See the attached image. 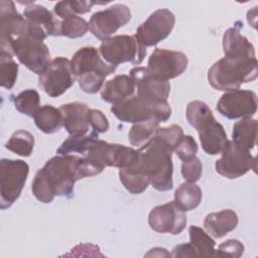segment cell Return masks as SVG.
<instances>
[{"label": "cell", "instance_id": "obj_13", "mask_svg": "<svg viewBox=\"0 0 258 258\" xmlns=\"http://www.w3.org/2000/svg\"><path fill=\"white\" fill-rule=\"evenodd\" d=\"M175 23L174 14L166 9H157L136 29L134 36L144 47L154 46L165 39Z\"/></svg>", "mask_w": 258, "mask_h": 258}, {"label": "cell", "instance_id": "obj_5", "mask_svg": "<svg viewBox=\"0 0 258 258\" xmlns=\"http://www.w3.org/2000/svg\"><path fill=\"white\" fill-rule=\"evenodd\" d=\"M186 120L199 133L202 148L209 155L220 154L228 142L227 133L214 117L209 106L199 100L186 106Z\"/></svg>", "mask_w": 258, "mask_h": 258}, {"label": "cell", "instance_id": "obj_17", "mask_svg": "<svg viewBox=\"0 0 258 258\" xmlns=\"http://www.w3.org/2000/svg\"><path fill=\"white\" fill-rule=\"evenodd\" d=\"M186 223L185 212L181 211L173 201L156 206L148 215V224L157 233L178 235L183 231Z\"/></svg>", "mask_w": 258, "mask_h": 258}, {"label": "cell", "instance_id": "obj_19", "mask_svg": "<svg viewBox=\"0 0 258 258\" xmlns=\"http://www.w3.org/2000/svg\"><path fill=\"white\" fill-rule=\"evenodd\" d=\"M135 82L137 96L153 103H166L170 92V84L153 78L144 67H135L130 71Z\"/></svg>", "mask_w": 258, "mask_h": 258}, {"label": "cell", "instance_id": "obj_6", "mask_svg": "<svg viewBox=\"0 0 258 258\" xmlns=\"http://www.w3.org/2000/svg\"><path fill=\"white\" fill-rule=\"evenodd\" d=\"M111 112L120 121L133 124L152 118H156L160 122H166L171 116V108L167 102L153 103L137 95L112 105Z\"/></svg>", "mask_w": 258, "mask_h": 258}, {"label": "cell", "instance_id": "obj_4", "mask_svg": "<svg viewBox=\"0 0 258 258\" xmlns=\"http://www.w3.org/2000/svg\"><path fill=\"white\" fill-rule=\"evenodd\" d=\"M71 62L81 90L88 94L99 92L104 86L105 79L117 69V66L103 60L99 50L94 46H85L77 50Z\"/></svg>", "mask_w": 258, "mask_h": 258}, {"label": "cell", "instance_id": "obj_38", "mask_svg": "<svg viewBox=\"0 0 258 258\" xmlns=\"http://www.w3.org/2000/svg\"><path fill=\"white\" fill-rule=\"evenodd\" d=\"M203 172V165L201 160L194 156L181 163V175L187 182H196L200 179Z\"/></svg>", "mask_w": 258, "mask_h": 258}, {"label": "cell", "instance_id": "obj_37", "mask_svg": "<svg viewBox=\"0 0 258 258\" xmlns=\"http://www.w3.org/2000/svg\"><path fill=\"white\" fill-rule=\"evenodd\" d=\"M173 152L176 153L181 161H184L196 156L198 152V144L192 136L183 135L177 145L174 147Z\"/></svg>", "mask_w": 258, "mask_h": 258}, {"label": "cell", "instance_id": "obj_9", "mask_svg": "<svg viewBox=\"0 0 258 258\" xmlns=\"http://www.w3.org/2000/svg\"><path fill=\"white\" fill-rule=\"evenodd\" d=\"M29 172L21 159L3 158L0 161V208L6 210L20 197Z\"/></svg>", "mask_w": 258, "mask_h": 258}, {"label": "cell", "instance_id": "obj_16", "mask_svg": "<svg viewBox=\"0 0 258 258\" xmlns=\"http://www.w3.org/2000/svg\"><path fill=\"white\" fill-rule=\"evenodd\" d=\"M216 108L221 115L231 120L252 117L257 111V95L249 90L226 92L219 99Z\"/></svg>", "mask_w": 258, "mask_h": 258}, {"label": "cell", "instance_id": "obj_30", "mask_svg": "<svg viewBox=\"0 0 258 258\" xmlns=\"http://www.w3.org/2000/svg\"><path fill=\"white\" fill-rule=\"evenodd\" d=\"M97 139H99V134L93 130L90 134H86V135H80V136L70 135V137L67 138L58 147V149L56 150V153L59 155H63V154L78 152V153H81L82 155H85Z\"/></svg>", "mask_w": 258, "mask_h": 258}, {"label": "cell", "instance_id": "obj_24", "mask_svg": "<svg viewBox=\"0 0 258 258\" xmlns=\"http://www.w3.org/2000/svg\"><path fill=\"white\" fill-rule=\"evenodd\" d=\"M223 50L225 56H243L256 58L253 44L240 33L237 26L228 28L223 35Z\"/></svg>", "mask_w": 258, "mask_h": 258}, {"label": "cell", "instance_id": "obj_39", "mask_svg": "<svg viewBox=\"0 0 258 258\" xmlns=\"http://www.w3.org/2000/svg\"><path fill=\"white\" fill-rule=\"evenodd\" d=\"M244 253V245L236 239H229L219 245L215 251V257H241Z\"/></svg>", "mask_w": 258, "mask_h": 258}, {"label": "cell", "instance_id": "obj_31", "mask_svg": "<svg viewBox=\"0 0 258 258\" xmlns=\"http://www.w3.org/2000/svg\"><path fill=\"white\" fill-rule=\"evenodd\" d=\"M5 147L19 156H30L34 147V137L27 130H17L6 142Z\"/></svg>", "mask_w": 258, "mask_h": 258}, {"label": "cell", "instance_id": "obj_40", "mask_svg": "<svg viewBox=\"0 0 258 258\" xmlns=\"http://www.w3.org/2000/svg\"><path fill=\"white\" fill-rule=\"evenodd\" d=\"M155 135L163 139L174 150V147L177 145V143L179 142V140L184 134H183L182 128L179 125L172 124L169 127H163V128L159 127Z\"/></svg>", "mask_w": 258, "mask_h": 258}, {"label": "cell", "instance_id": "obj_15", "mask_svg": "<svg viewBox=\"0 0 258 258\" xmlns=\"http://www.w3.org/2000/svg\"><path fill=\"white\" fill-rule=\"evenodd\" d=\"M187 56L176 50L155 48L148 58L147 71L155 79L168 82L180 76L187 68Z\"/></svg>", "mask_w": 258, "mask_h": 258}, {"label": "cell", "instance_id": "obj_10", "mask_svg": "<svg viewBox=\"0 0 258 258\" xmlns=\"http://www.w3.org/2000/svg\"><path fill=\"white\" fill-rule=\"evenodd\" d=\"M76 80L71 60L57 56L49 61L45 71L38 77V86L49 97L57 98L64 94Z\"/></svg>", "mask_w": 258, "mask_h": 258}, {"label": "cell", "instance_id": "obj_35", "mask_svg": "<svg viewBox=\"0 0 258 258\" xmlns=\"http://www.w3.org/2000/svg\"><path fill=\"white\" fill-rule=\"evenodd\" d=\"M18 73V64L13 59L11 53L0 50V81L5 89H12Z\"/></svg>", "mask_w": 258, "mask_h": 258}, {"label": "cell", "instance_id": "obj_20", "mask_svg": "<svg viewBox=\"0 0 258 258\" xmlns=\"http://www.w3.org/2000/svg\"><path fill=\"white\" fill-rule=\"evenodd\" d=\"M62 116V125L72 136L86 135L91 127L90 108L80 102L63 104L58 108Z\"/></svg>", "mask_w": 258, "mask_h": 258}, {"label": "cell", "instance_id": "obj_21", "mask_svg": "<svg viewBox=\"0 0 258 258\" xmlns=\"http://www.w3.org/2000/svg\"><path fill=\"white\" fill-rule=\"evenodd\" d=\"M135 90V82L130 75H118L104 84L101 98L105 102L115 105L134 96Z\"/></svg>", "mask_w": 258, "mask_h": 258}, {"label": "cell", "instance_id": "obj_42", "mask_svg": "<svg viewBox=\"0 0 258 258\" xmlns=\"http://www.w3.org/2000/svg\"><path fill=\"white\" fill-rule=\"evenodd\" d=\"M172 257H197L196 252L190 243L179 244L172 249Z\"/></svg>", "mask_w": 258, "mask_h": 258}, {"label": "cell", "instance_id": "obj_29", "mask_svg": "<svg viewBox=\"0 0 258 258\" xmlns=\"http://www.w3.org/2000/svg\"><path fill=\"white\" fill-rule=\"evenodd\" d=\"M189 243L197 257H215L216 242L202 228L190 226L188 228Z\"/></svg>", "mask_w": 258, "mask_h": 258}, {"label": "cell", "instance_id": "obj_1", "mask_svg": "<svg viewBox=\"0 0 258 258\" xmlns=\"http://www.w3.org/2000/svg\"><path fill=\"white\" fill-rule=\"evenodd\" d=\"M83 157L72 154L56 155L38 169L31 184L33 196L43 204L54 197L72 198L77 180L87 177Z\"/></svg>", "mask_w": 258, "mask_h": 258}, {"label": "cell", "instance_id": "obj_41", "mask_svg": "<svg viewBox=\"0 0 258 258\" xmlns=\"http://www.w3.org/2000/svg\"><path fill=\"white\" fill-rule=\"evenodd\" d=\"M90 125L93 131L99 133L107 132L109 129V122L105 114L97 109L90 110Z\"/></svg>", "mask_w": 258, "mask_h": 258}, {"label": "cell", "instance_id": "obj_34", "mask_svg": "<svg viewBox=\"0 0 258 258\" xmlns=\"http://www.w3.org/2000/svg\"><path fill=\"white\" fill-rule=\"evenodd\" d=\"M89 30V23L77 14H71L60 20L59 36L78 38L84 36Z\"/></svg>", "mask_w": 258, "mask_h": 258}, {"label": "cell", "instance_id": "obj_27", "mask_svg": "<svg viewBox=\"0 0 258 258\" xmlns=\"http://www.w3.org/2000/svg\"><path fill=\"white\" fill-rule=\"evenodd\" d=\"M203 192L196 182H183L174 191L175 205L183 212L196 209L202 202Z\"/></svg>", "mask_w": 258, "mask_h": 258}, {"label": "cell", "instance_id": "obj_14", "mask_svg": "<svg viewBox=\"0 0 258 258\" xmlns=\"http://www.w3.org/2000/svg\"><path fill=\"white\" fill-rule=\"evenodd\" d=\"M131 19V11L124 4H114L102 11L95 12L89 20V30L100 40H105Z\"/></svg>", "mask_w": 258, "mask_h": 258}, {"label": "cell", "instance_id": "obj_11", "mask_svg": "<svg viewBox=\"0 0 258 258\" xmlns=\"http://www.w3.org/2000/svg\"><path fill=\"white\" fill-rule=\"evenodd\" d=\"M103 168L113 166L126 168L132 165L138 158V150L123 144L109 143L102 139H97L84 155Z\"/></svg>", "mask_w": 258, "mask_h": 258}, {"label": "cell", "instance_id": "obj_36", "mask_svg": "<svg viewBox=\"0 0 258 258\" xmlns=\"http://www.w3.org/2000/svg\"><path fill=\"white\" fill-rule=\"evenodd\" d=\"M109 2H95V1H59L53 7V13L58 18L62 19L71 14H85L88 13L93 5L107 4Z\"/></svg>", "mask_w": 258, "mask_h": 258}, {"label": "cell", "instance_id": "obj_23", "mask_svg": "<svg viewBox=\"0 0 258 258\" xmlns=\"http://www.w3.org/2000/svg\"><path fill=\"white\" fill-rule=\"evenodd\" d=\"M23 16L28 22L42 27L47 36H59L60 20L44 6L32 2L25 7Z\"/></svg>", "mask_w": 258, "mask_h": 258}, {"label": "cell", "instance_id": "obj_28", "mask_svg": "<svg viewBox=\"0 0 258 258\" xmlns=\"http://www.w3.org/2000/svg\"><path fill=\"white\" fill-rule=\"evenodd\" d=\"M160 121L152 118L146 121L134 123L128 133V139L131 145L141 147L149 142L156 134Z\"/></svg>", "mask_w": 258, "mask_h": 258}, {"label": "cell", "instance_id": "obj_26", "mask_svg": "<svg viewBox=\"0 0 258 258\" xmlns=\"http://www.w3.org/2000/svg\"><path fill=\"white\" fill-rule=\"evenodd\" d=\"M33 119L36 127L45 134H53L63 126L60 110L50 105L39 107Z\"/></svg>", "mask_w": 258, "mask_h": 258}, {"label": "cell", "instance_id": "obj_3", "mask_svg": "<svg viewBox=\"0 0 258 258\" xmlns=\"http://www.w3.org/2000/svg\"><path fill=\"white\" fill-rule=\"evenodd\" d=\"M256 58L243 56H224L216 61L208 72L209 84L218 91L239 90L242 84L257 78Z\"/></svg>", "mask_w": 258, "mask_h": 258}, {"label": "cell", "instance_id": "obj_33", "mask_svg": "<svg viewBox=\"0 0 258 258\" xmlns=\"http://www.w3.org/2000/svg\"><path fill=\"white\" fill-rule=\"evenodd\" d=\"M40 97L36 90L27 89L20 92L14 98L15 109L28 117H33L36 111L39 109Z\"/></svg>", "mask_w": 258, "mask_h": 258}, {"label": "cell", "instance_id": "obj_7", "mask_svg": "<svg viewBox=\"0 0 258 258\" xmlns=\"http://www.w3.org/2000/svg\"><path fill=\"white\" fill-rule=\"evenodd\" d=\"M10 53L16 55L18 60L29 71L40 76L50 61V52L43 39L28 30L15 38L10 47Z\"/></svg>", "mask_w": 258, "mask_h": 258}, {"label": "cell", "instance_id": "obj_32", "mask_svg": "<svg viewBox=\"0 0 258 258\" xmlns=\"http://www.w3.org/2000/svg\"><path fill=\"white\" fill-rule=\"evenodd\" d=\"M119 178L124 187L132 195L142 194L150 184V180L145 175L131 168H120Z\"/></svg>", "mask_w": 258, "mask_h": 258}, {"label": "cell", "instance_id": "obj_2", "mask_svg": "<svg viewBox=\"0 0 258 258\" xmlns=\"http://www.w3.org/2000/svg\"><path fill=\"white\" fill-rule=\"evenodd\" d=\"M172 152L171 146L155 135L149 142L139 147L137 160L126 168H131L145 175L155 189L159 191L169 190L173 186Z\"/></svg>", "mask_w": 258, "mask_h": 258}, {"label": "cell", "instance_id": "obj_22", "mask_svg": "<svg viewBox=\"0 0 258 258\" xmlns=\"http://www.w3.org/2000/svg\"><path fill=\"white\" fill-rule=\"evenodd\" d=\"M238 222L236 212L226 209L208 214L204 220V227L208 234L214 238L220 239L233 231L237 227Z\"/></svg>", "mask_w": 258, "mask_h": 258}, {"label": "cell", "instance_id": "obj_25", "mask_svg": "<svg viewBox=\"0 0 258 258\" xmlns=\"http://www.w3.org/2000/svg\"><path fill=\"white\" fill-rule=\"evenodd\" d=\"M257 120L251 117L242 118L240 121H237L233 126L232 141L246 150L253 149L257 140Z\"/></svg>", "mask_w": 258, "mask_h": 258}, {"label": "cell", "instance_id": "obj_8", "mask_svg": "<svg viewBox=\"0 0 258 258\" xmlns=\"http://www.w3.org/2000/svg\"><path fill=\"white\" fill-rule=\"evenodd\" d=\"M99 52L104 60L110 64L118 66L124 62L140 64L147 50L134 35H115L102 41Z\"/></svg>", "mask_w": 258, "mask_h": 258}, {"label": "cell", "instance_id": "obj_18", "mask_svg": "<svg viewBox=\"0 0 258 258\" xmlns=\"http://www.w3.org/2000/svg\"><path fill=\"white\" fill-rule=\"evenodd\" d=\"M27 20L15 8L12 1H0V40L1 50L10 53L12 41L27 30Z\"/></svg>", "mask_w": 258, "mask_h": 258}, {"label": "cell", "instance_id": "obj_12", "mask_svg": "<svg viewBox=\"0 0 258 258\" xmlns=\"http://www.w3.org/2000/svg\"><path fill=\"white\" fill-rule=\"evenodd\" d=\"M222 156L216 161V171L222 176L234 179L247 173L249 170L256 169V157L234 141L227 142Z\"/></svg>", "mask_w": 258, "mask_h": 258}]
</instances>
